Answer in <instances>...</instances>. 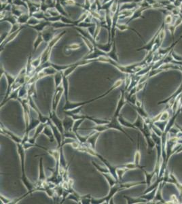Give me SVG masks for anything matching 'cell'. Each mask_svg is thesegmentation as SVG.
<instances>
[{
    "label": "cell",
    "instance_id": "obj_1",
    "mask_svg": "<svg viewBox=\"0 0 182 204\" xmlns=\"http://www.w3.org/2000/svg\"><path fill=\"white\" fill-rule=\"evenodd\" d=\"M17 149L19 157H20L21 173H22L21 180H22L23 183L25 186L26 189L28 190V193L25 195H24V197H25L29 194H31L32 193L36 191V189H35V184L31 183L26 176L25 169V149L23 147V144H17Z\"/></svg>",
    "mask_w": 182,
    "mask_h": 204
},
{
    "label": "cell",
    "instance_id": "obj_2",
    "mask_svg": "<svg viewBox=\"0 0 182 204\" xmlns=\"http://www.w3.org/2000/svg\"><path fill=\"white\" fill-rule=\"evenodd\" d=\"M123 80L121 79L118 80L117 81H116L115 83L114 84L113 86L110 88L109 90L107 91V92H105V93L101 95V96L93 98V99L88 100V101H83V102H79V103H74V102H71L69 101V100H67V101H65V106H64L63 108V110L64 111H69V110H74V109L80 108V107H82L83 105H84L86 104H87V103H90V102L93 101H96V100L100 99V98L106 96L107 95L110 93V92H111L112 91H113L114 89L118 88V87H120L121 85H122L123 83Z\"/></svg>",
    "mask_w": 182,
    "mask_h": 204
},
{
    "label": "cell",
    "instance_id": "obj_3",
    "mask_svg": "<svg viewBox=\"0 0 182 204\" xmlns=\"http://www.w3.org/2000/svg\"><path fill=\"white\" fill-rule=\"evenodd\" d=\"M105 127H106L107 129H114L118 130V131H120L122 132V133L128 137V138L130 139V140H131V142H134L133 139L132 138V137H130L129 135L126 133L125 131L123 129L122 126L120 125V123H119L118 119V117H116V116H113V117H112V119L110 121V123H108V124H105Z\"/></svg>",
    "mask_w": 182,
    "mask_h": 204
},
{
    "label": "cell",
    "instance_id": "obj_4",
    "mask_svg": "<svg viewBox=\"0 0 182 204\" xmlns=\"http://www.w3.org/2000/svg\"><path fill=\"white\" fill-rule=\"evenodd\" d=\"M64 93V89L63 86H59L55 89L54 95L52 97V112H56L57 105L59 103L60 98H61L62 95Z\"/></svg>",
    "mask_w": 182,
    "mask_h": 204
},
{
    "label": "cell",
    "instance_id": "obj_5",
    "mask_svg": "<svg viewBox=\"0 0 182 204\" xmlns=\"http://www.w3.org/2000/svg\"><path fill=\"white\" fill-rule=\"evenodd\" d=\"M48 125L50 126V127L52 128V130L53 131V133H54L55 139H56V142H57V144H58V147H57V148L59 149L60 146H61L62 142H63V135H62V133H60L59 129L56 127V125L52 123V121L50 119L48 120Z\"/></svg>",
    "mask_w": 182,
    "mask_h": 204
},
{
    "label": "cell",
    "instance_id": "obj_6",
    "mask_svg": "<svg viewBox=\"0 0 182 204\" xmlns=\"http://www.w3.org/2000/svg\"><path fill=\"white\" fill-rule=\"evenodd\" d=\"M54 29L51 25H49L44 29V30L42 32V35L43 38H44V42L47 44L50 42V41L54 38V37L56 34L54 33Z\"/></svg>",
    "mask_w": 182,
    "mask_h": 204
},
{
    "label": "cell",
    "instance_id": "obj_7",
    "mask_svg": "<svg viewBox=\"0 0 182 204\" xmlns=\"http://www.w3.org/2000/svg\"><path fill=\"white\" fill-rule=\"evenodd\" d=\"M167 183H171V184H173L175 185V187L177 189L179 193V199L180 200L182 199V183L179 181L175 175L173 173H170V175H169V178L168 179V181H167Z\"/></svg>",
    "mask_w": 182,
    "mask_h": 204
},
{
    "label": "cell",
    "instance_id": "obj_8",
    "mask_svg": "<svg viewBox=\"0 0 182 204\" xmlns=\"http://www.w3.org/2000/svg\"><path fill=\"white\" fill-rule=\"evenodd\" d=\"M63 125L65 132H71L72 131L73 126H74L75 120L72 117L68 115H65L64 119L62 120Z\"/></svg>",
    "mask_w": 182,
    "mask_h": 204
},
{
    "label": "cell",
    "instance_id": "obj_9",
    "mask_svg": "<svg viewBox=\"0 0 182 204\" xmlns=\"http://www.w3.org/2000/svg\"><path fill=\"white\" fill-rule=\"evenodd\" d=\"M1 132H2V133L3 134H5V135H8L10 138H11L12 140L14 141V142L17 143V144H21L23 142V138H21V137H19V136L15 135V134H14L12 132L10 131V130H8V129L5 128L1 123Z\"/></svg>",
    "mask_w": 182,
    "mask_h": 204
},
{
    "label": "cell",
    "instance_id": "obj_10",
    "mask_svg": "<svg viewBox=\"0 0 182 204\" xmlns=\"http://www.w3.org/2000/svg\"><path fill=\"white\" fill-rule=\"evenodd\" d=\"M25 25H23L22 27H21V28L20 29H19L17 31L14 32V33H8V36H7L6 38L5 39V40L3 41V42L1 43V48H3V47H4V46H6V44H8V43L11 42L12 41H13L14 39H15L16 37L18 36V35H19V34L20 33V32L22 31L23 29L25 28Z\"/></svg>",
    "mask_w": 182,
    "mask_h": 204
},
{
    "label": "cell",
    "instance_id": "obj_11",
    "mask_svg": "<svg viewBox=\"0 0 182 204\" xmlns=\"http://www.w3.org/2000/svg\"><path fill=\"white\" fill-rule=\"evenodd\" d=\"M46 123H40V124H39L36 127V128L35 129V133L34 135L33 136V137H31V138L29 139L28 142L29 143H31L32 144H35V140H36L37 137H38V136L40 135L41 133H42L43 130H44V127H45Z\"/></svg>",
    "mask_w": 182,
    "mask_h": 204
},
{
    "label": "cell",
    "instance_id": "obj_12",
    "mask_svg": "<svg viewBox=\"0 0 182 204\" xmlns=\"http://www.w3.org/2000/svg\"><path fill=\"white\" fill-rule=\"evenodd\" d=\"M164 184H165V182H163V180L160 182L159 185H158V188H157V191H156V195H155V197L154 199V200H153V201L154 202H161L162 203H166V202L165 200H164L163 197H162V187H163Z\"/></svg>",
    "mask_w": 182,
    "mask_h": 204
},
{
    "label": "cell",
    "instance_id": "obj_13",
    "mask_svg": "<svg viewBox=\"0 0 182 204\" xmlns=\"http://www.w3.org/2000/svg\"><path fill=\"white\" fill-rule=\"evenodd\" d=\"M99 132L94 131L91 133L90 135H89V137L88 139H87V144H88L89 146H90L91 148H93L94 150H95V146H96V143H97V140L99 137V136L100 135Z\"/></svg>",
    "mask_w": 182,
    "mask_h": 204
},
{
    "label": "cell",
    "instance_id": "obj_14",
    "mask_svg": "<svg viewBox=\"0 0 182 204\" xmlns=\"http://www.w3.org/2000/svg\"><path fill=\"white\" fill-rule=\"evenodd\" d=\"M39 178H38V183H42V182L46 181L47 178H46L45 171L44 169V165H43V157H40V163H39Z\"/></svg>",
    "mask_w": 182,
    "mask_h": 204
},
{
    "label": "cell",
    "instance_id": "obj_15",
    "mask_svg": "<svg viewBox=\"0 0 182 204\" xmlns=\"http://www.w3.org/2000/svg\"><path fill=\"white\" fill-rule=\"evenodd\" d=\"M27 12H28L27 8H25L23 6H16V5L12 4L11 12L14 17L18 18L20 17L21 15H22L23 13H25Z\"/></svg>",
    "mask_w": 182,
    "mask_h": 204
},
{
    "label": "cell",
    "instance_id": "obj_16",
    "mask_svg": "<svg viewBox=\"0 0 182 204\" xmlns=\"http://www.w3.org/2000/svg\"><path fill=\"white\" fill-rule=\"evenodd\" d=\"M42 133L44 134V135L48 138L49 142L50 143H53L55 140H56V139H55L54 133H53L52 130V128L50 127V126L48 123H46L45 127H44V130H43Z\"/></svg>",
    "mask_w": 182,
    "mask_h": 204
},
{
    "label": "cell",
    "instance_id": "obj_17",
    "mask_svg": "<svg viewBox=\"0 0 182 204\" xmlns=\"http://www.w3.org/2000/svg\"><path fill=\"white\" fill-rule=\"evenodd\" d=\"M67 33V31H65V30H64V31L60 32V33H58V34H56V35L54 37V38L48 44V47L49 48V49L52 51V48H54V46L56 45V44L58 43V41H59L60 39L63 37V35H65V33Z\"/></svg>",
    "mask_w": 182,
    "mask_h": 204
},
{
    "label": "cell",
    "instance_id": "obj_18",
    "mask_svg": "<svg viewBox=\"0 0 182 204\" xmlns=\"http://www.w3.org/2000/svg\"><path fill=\"white\" fill-rule=\"evenodd\" d=\"M94 46L99 50L104 52L105 53H108L109 52L111 51L112 46H113V41H108L107 44H98V43H94Z\"/></svg>",
    "mask_w": 182,
    "mask_h": 204
},
{
    "label": "cell",
    "instance_id": "obj_19",
    "mask_svg": "<svg viewBox=\"0 0 182 204\" xmlns=\"http://www.w3.org/2000/svg\"><path fill=\"white\" fill-rule=\"evenodd\" d=\"M123 197L126 199V203L128 204H136V203H147V201L145 199L139 197H131L130 196L124 195Z\"/></svg>",
    "mask_w": 182,
    "mask_h": 204
},
{
    "label": "cell",
    "instance_id": "obj_20",
    "mask_svg": "<svg viewBox=\"0 0 182 204\" xmlns=\"http://www.w3.org/2000/svg\"><path fill=\"white\" fill-rule=\"evenodd\" d=\"M50 23H51L49 22L48 21L43 20V21H41L40 23H38V24L36 25L30 27L33 29L35 30L37 32H42L46 27L50 25Z\"/></svg>",
    "mask_w": 182,
    "mask_h": 204
},
{
    "label": "cell",
    "instance_id": "obj_21",
    "mask_svg": "<svg viewBox=\"0 0 182 204\" xmlns=\"http://www.w3.org/2000/svg\"><path fill=\"white\" fill-rule=\"evenodd\" d=\"M107 55H108V57H110L111 59H112L113 61H114L118 63H119L118 56L116 46L115 40H113V46H112L111 51L109 52L108 53H107Z\"/></svg>",
    "mask_w": 182,
    "mask_h": 204
},
{
    "label": "cell",
    "instance_id": "obj_22",
    "mask_svg": "<svg viewBox=\"0 0 182 204\" xmlns=\"http://www.w3.org/2000/svg\"><path fill=\"white\" fill-rule=\"evenodd\" d=\"M43 42H44V40L42 37V32H37V35L36 37H35L34 42H33V52H32V54H33V53L37 51V48H39V46L41 45V44H42Z\"/></svg>",
    "mask_w": 182,
    "mask_h": 204
},
{
    "label": "cell",
    "instance_id": "obj_23",
    "mask_svg": "<svg viewBox=\"0 0 182 204\" xmlns=\"http://www.w3.org/2000/svg\"><path fill=\"white\" fill-rule=\"evenodd\" d=\"M54 8L56 9L57 11L59 12L60 15L64 16V17H70L69 14L67 13V12L66 11L65 8H64L63 5L60 3V1L59 0H56V3H55Z\"/></svg>",
    "mask_w": 182,
    "mask_h": 204
},
{
    "label": "cell",
    "instance_id": "obj_24",
    "mask_svg": "<svg viewBox=\"0 0 182 204\" xmlns=\"http://www.w3.org/2000/svg\"><path fill=\"white\" fill-rule=\"evenodd\" d=\"M54 80L55 84V88H57L63 84V71H57L54 75Z\"/></svg>",
    "mask_w": 182,
    "mask_h": 204
},
{
    "label": "cell",
    "instance_id": "obj_25",
    "mask_svg": "<svg viewBox=\"0 0 182 204\" xmlns=\"http://www.w3.org/2000/svg\"><path fill=\"white\" fill-rule=\"evenodd\" d=\"M133 14V11L132 10H124L118 12V21L124 20L127 18L131 17Z\"/></svg>",
    "mask_w": 182,
    "mask_h": 204
},
{
    "label": "cell",
    "instance_id": "obj_26",
    "mask_svg": "<svg viewBox=\"0 0 182 204\" xmlns=\"http://www.w3.org/2000/svg\"><path fill=\"white\" fill-rule=\"evenodd\" d=\"M31 17L29 12H27L25 13H23L22 15H21L20 17L17 18V23L21 25H24L27 24V22L29 19Z\"/></svg>",
    "mask_w": 182,
    "mask_h": 204
},
{
    "label": "cell",
    "instance_id": "obj_27",
    "mask_svg": "<svg viewBox=\"0 0 182 204\" xmlns=\"http://www.w3.org/2000/svg\"><path fill=\"white\" fill-rule=\"evenodd\" d=\"M157 188L154 189V190H152V191H149V192L145 193V194H143L141 196H139V197H141L143 199H145L147 202L153 201V200H154V199L155 197V195H156Z\"/></svg>",
    "mask_w": 182,
    "mask_h": 204
},
{
    "label": "cell",
    "instance_id": "obj_28",
    "mask_svg": "<svg viewBox=\"0 0 182 204\" xmlns=\"http://www.w3.org/2000/svg\"><path fill=\"white\" fill-rule=\"evenodd\" d=\"M118 119L119 123H120V125H122V127H125L132 128V129H137L136 127L134 126L133 123H131L128 122V121H126V120L124 119V118L123 117L122 115H121V114H120V115L118 116Z\"/></svg>",
    "mask_w": 182,
    "mask_h": 204
},
{
    "label": "cell",
    "instance_id": "obj_29",
    "mask_svg": "<svg viewBox=\"0 0 182 204\" xmlns=\"http://www.w3.org/2000/svg\"><path fill=\"white\" fill-rule=\"evenodd\" d=\"M102 174H103V176L105 177V178L107 180V181H108L109 185H110V187H113L114 185H115L116 184H117L118 182H119L110 172L103 173H102Z\"/></svg>",
    "mask_w": 182,
    "mask_h": 204
},
{
    "label": "cell",
    "instance_id": "obj_30",
    "mask_svg": "<svg viewBox=\"0 0 182 204\" xmlns=\"http://www.w3.org/2000/svg\"><path fill=\"white\" fill-rule=\"evenodd\" d=\"M50 25L54 29H58L60 28H64V27H76L74 25H70V24H66V23H64L61 21H58V22H55V23H51Z\"/></svg>",
    "mask_w": 182,
    "mask_h": 204
},
{
    "label": "cell",
    "instance_id": "obj_31",
    "mask_svg": "<svg viewBox=\"0 0 182 204\" xmlns=\"http://www.w3.org/2000/svg\"><path fill=\"white\" fill-rule=\"evenodd\" d=\"M82 37V39L83 42H84V44H86V46H87V48L89 49V53H92V52L94 51V48H95V46H94V43L92 42V41L89 40V39L86 38V37L82 36V35H80Z\"/></svg>",
    "mask_w": 182,
    "mask_h": 204
},
{
    "label": "cell",
    "instance_id": "obj_32",
    "mask_svg": "<svg viewBox=\"0 0 182 204\" xmlns=\"http://www.w3.org/2000/svg\"><path fill=\"white\" fill-rule=\"evenodd\" d=\"M134 126L136 127L137 129H139V131H141L143 128V125H144V119L140 115L137 116V119L135 122L133 123Z\"/></svg>",
    "mask_w": 182,
    "mask_h": 204
},
{
    "label": "cell",
    "instance_id": "obj_33",
    "mask_svg": "<svg viewBox=\"0 0 182 204\" xmlns=\"http://www.w3.org/2000/svg\"><path fill=\"white\" fill-rule=\"evenodd\" d=\"M119 3H118V0H114L113 3H112L111 7H110V14L112 15V17L115 14L116 12L119 10Z\"/></svg>",
    "mask_w": 182,
    "mask_h": 204
},
{
    "label": "cell",
    "instance_id": "obj_34",
    "mask_svg": "<svg viewBox=\"0 0 182 204\" xmlns=\"http://www.w3.org/2000/svg\"><path fill=\"white\" fill-rule=\"evenodd\" d=\"M137 150L135 151V156H134V163L137 165H139L141 161V155L139 150V141L138 140L137 142Z\"/></svg>",
    "mask_w": 182,
    "mask_h": 204
},
{
    "label": "cell",
    "instance_id": "obj_35",
    "mask_svg": "<svg viewBox=\"0 0 182 204\" xmlns=\"http://www.w3.org/2000/svg\"><path fill=\"white\" fill-rule=\"evenodd\" d=\"M126 171H128V169H126V168L123 167V165H122L118 166V168L116 170V174L119 182L122 180L123 176H124V173L126 172Z\"/></svg>",
    "mask_w": 182,
    "mask_h": 204
},
{
    "label": "cell",
    "instance_id": "obj_36",
    "mask_svg": "<svg viewBox=\"0 0 182 204\" xmlns=\"http://www.w3.org/2000/svg\"><path fill=\"white\" fill-rule=\"evenodd\" d=\"M85 119H78V120H76V121H74V126H73V129H72V131L74 132V133L76 134H78V129H79L80 126L81 125L82 123L84 122V121Z\"/></svg>",
    "mask_w": 182,
    "mask_h": 204
},
{
    "label": "cell",
    "instance_id": "obj_37",
    "mask_svg": "<svg viewBox=\"0 0 182 204\" xmlns=\"http://www.w3.org/2000/svg\"><path fill=\"white\" fill-rule=\"evenodd\" d=\"M82 44H78V43H73V44H70L69 45H67L65 47V49L67 51H76V50L80 49L81 48Z\"/></svg>",
    "mask_w": 182,
    "mask_h": 204
},
{
    "label": "cell",
    "instance_id": "obj_38",
    "mask_svg": "<svg viewBox=\"0 0 182 204\" xmlns=\"http://www.w3.org/2000/svg\"><path fill=\"white\" fill-rule=\"evenodd\" d=\"M169 119H170V114L167 108V109L161 112V116H160L159 121H167Z\"/></svg>",
    "mask_w": 182,
    "mask_h": 204
},
{
    "label": "cell",
    "instance_id": "obj_39",
    "mask_svg": "<svg viewBox=\"0 0 182 204\" xmlns=\"http://www.w3.org/2000/svg\"><path fill=\"white\" fill-rule=\"evenodd\" d=\"M32 16L37 18V19H39V20L40 21H43V20L47 21V18H46L45 15V12L42 11V10H40V11L35 12V13L33 14Z\"/></svg>",
    "mask_w": 182,
    "mask_h": 204
},
{
    "label": "cell",
    "instance_id": "obj_40",
    "mask_svg": "<svg viewBox=\"0 0 182 204\" xmlns=\"http://www.w3.org/2000/svg\"><path fill=\"white\" fill-rule=\"evenodd\" d=\"M40 21H41L39 20V19H37V18L33 17V16H31L30 19H29L27 25L29 27L35 26V25H36L38 24V23H40Z\"/></svg>",
    "mask_w": 182,
    "mask_h": 204
},
{
    "label": "cell",
    "instance_id": "obj_41",
    "mask_svg": "<svg viewBox=\"0 0 182 204\" xmlns=\"http://www.w3.org/2000/svg\"><path fill=\"white\" fill-rule=\"evenodd\" d=\"M92 197H91L90 195H87L81 196L80 203L82 204L91 203V199H92Z\"/></svg>",
    "mask_w": 182,
    "mask_h": 204
},
{
    "label": "cell",
    "instance_id": "obj_42",
    "mask_svg": "<svg viewBox=\"0 0 182 204\" xmlns=\"http://www.w3.org/2000/svg\"><path fill=\"white\" fill-rule=\"evenodd\" d=\"M92 163L93 165L95 167L96 169L97 170V171H99L101 173H109L110 172V171H109V169H108V167L106 168H103L102 167H101V166H99V165L96 163L95 162H94L93 161H92Z\"/></svg>",
    "mask_w": 182,
    "mask_h": 204
},
{
    "label": "cell",
    "instance_id": "obj_43",
    "mask_svg": "<svg viewBox=\"0 0 182 204\" xmlns=\"http://www.w3.org/2000/svg\"><path fill=\"white\" fill-rule=\"evenodd\" d=\"M95 25V23H86L85 22V21H83V22L80 23L79 24L77 25V26L78 27L80 28H83V29H88L89 27H90L93 26Z\"/></svg>",
    "mask_w": 182,
    "mask_h": 204
},
{
    "label": "cell",
    "instance_id": "obj_44",
    "mask_svg": "<svg viewBox=\"0 0 182 204\" xmlns=\"http://www.w3.org/2000/svg\"><path fill=\"white\" fill-rule=\"evenodd\" d=\"M46 12H47V13L48 14L50 17H58V16L60 15L59 12L57 11V10L54 8V7L49 8L48 10L46 11Z\"/></svg>",
    "mask_w": 182,
    "mask_h": 204
},
{
    "label": "cell",
    "instance_id": "obj_45",
    "mask_svg": "<svg viewBox=\"0 0 182 204\" xmlns=\"http://www.w3.org/2000/svg\"><path fill=\"white\" fill-rule=\"evenodd\" d=\"M12 4L16 5V6H23L25 7V8L28 9L27 3L25 2V1H23V0H13V3H12Z\"/></svg>",
    "mask_w": 182,
    "mask_h": 204
},
{
    "label": "cell",
    "instance_id": "obj_46",
    "mask_svg": "<svg viewBox=\"0 0 182 204\" xmlns=\"http://www.w3.org/2000/svg\"><path fill=\"white\" fill-rule=\"evenodd\" d=\"M22 26L23 25H21L19 24V23H16V24L12 25V27L10 28V31H8V33H14V32L18 31L19 29H20L21 28V27H22Z\"/></svg>",
    "mask_w": 182,
    "mask_h": 204
},
{
    "label": "cell",
    "instance_id": "obj_47",
    "mask_svg": "<svg viewBox=\"0 0 182 204\" xmlns=\"http://www.w3.org/2000/svg\"><path fill=\"white\" fill-rule=\"evenodd\" d=\"M31 65L33 66V67H34L35 69H36V68H37V67H39V66H40V65H41V59H40V57H39L38 58L36 59L31 60Z\"/></svg>",
    "mask_w": 182,
    "mask_h": 204
},
{
    "label": "cell",
    "instance_id": "obj_48",
    "mask_svg": "<svg viewBox=\"0 0 182 204\" xmlns=\"http://www.w3.org/2000/svg\"><path fill=\"white\" fill-rule=\"evenodd\" d=\"M146 84H147V82H143V83H140V84H138V85H137V87H136V89H137V93H138V92H139L140 91H141L144 88V87L146 85Z\"/></svg>",
    "mask_w": 182,
    "mask_h": 204
},
{
    "label": "cell",
    "instance_id": "obj_49",
    "mask_svg": "<svg viewBox=\"0 0 182 204\" xmlns=\"http://www.w3.org/2000/svg\"><path fill=\"white\" fill-rule=\"evenodd\" d=\"M0 199H1V201H2V203H9L12 201V200L8 199H7V198H5L4 197H3V195H1V196H0Z\"/></svg>",
    "mask_w": 182,
    "mask_h": 204
},
{
    "label": "cell",
    "instance_id": "obj_50",
    "mask_svg": "<svg viewBox=\"0 0 182 204\" xmlns=\"http://www.w3.org/2000/svg\"><path fill=\"white\" fill-rule=\"evenodd\" d=\"M171 203H179V200L177 199V197L175 195H172L171 197Z\"/></svg>",
    "mask_w": 182,
    "mask_h": 204
},
{
    "label": "cell",
    "instance_id": "obj_51",
    "mask_svg": "<svg viewBox=\"0 0 182 204\" xmlns=\"http://www.w3.org/2000/svg\"><path fill=\"white\" fill-rule=\"evenodd\" d=\"M171 17H168L167 18V19H166V21H167V23H169L171 22Z\"/></svg>",
    "mask_w": 182,
    "mask_h": 204
},
{
    "label": "cell",
    "instance_id": "obj_52",
    "mask_svg": "<svg viewBox=\"0 0 182 204\" xmlns=\"http://www.w3.org/2000/svg\"><path fill=\"white\" fill-rule=\"evenodd\" d=\"M46 0H40V3H45Z\"/></svg>",
    "mask_w": 182,
    "mask_h": 204
}]
</instances>
